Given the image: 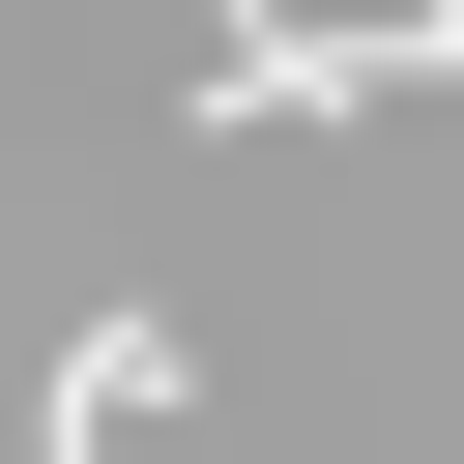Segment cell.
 <instances>
[{
  "instance_id": "6da1fadb",
  "label": "cell",
  "mask_w": 464,
  "mask_h": 464,
  "mask_svg": "<svg viewBox=\"0 0 464 464\" xmlns=\"http://www.w3.org/2000/svg\"><path fill=\"white\" fill-rule=\"evenodd\" d=\"M145 406H174V348H145V319H87V348H58V464H116Z\"/></svg>"
}]
</instances>
